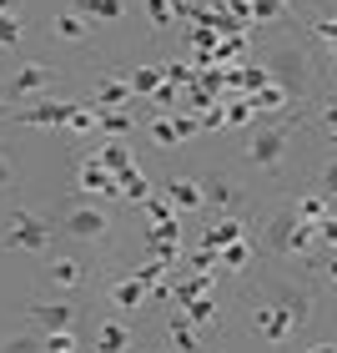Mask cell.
Listing matches in <instances>:
<instances>
[{"label":"cell","mask_w":337,"mask_h":353,"mask_svg":"<svg viewBox=\"0 0 337 353\" xmlns=\"http://www.w3.org/2000/svg\"><path fill=\"white\" fill-rule=\"evenodd\" d=\"M76 187H81V192H106V197H116V176H111L101 162H96V157L76 167Z\"/></svg>","instance_id":"cell-16"},{"label":"cell","mask_w":337,"mask_h":353,"mask_svg":"<svg viewBox=\"0 0 337 353\" xmlns=\"http://www.w3.org/2000/svg\"><path fill=\"white\" fill-rule=\"evenodd\" d=\"M15 187H21V162L0 147V192H15Z\"/></svg>","instance_id":"cell-34"},{"label":"cell","mask_w":337,"mask_h":353,"mask_svg":"<svg viewBox=\"0 0 337 353\" xmlns=\"http://www.w3.org/2000/svg\"><path fill=\"white\" fill-rule=\"evenodd\" d=\"M76 15L86 26H101V21H121L126 15V0H76Z\"/></svg>","instance_id":"cell-18"},{"label":"cell","mask_w":337,"mask_h":353,"mask_svg":"<svg viewBox=\"0 0 337 353\" xmlns=\"http://www.w3.org/2000/svg\"><path fill=\"white\" fill-rule=\"evenodd\" d=\"M116 197H131V202H146V197H151V182L141 176V167H136V162L116 172Z\"/></svg>","instance_id":"cell-21"},{"label":"cell","mask_w":337,"mask_h":353,"mask_svg":"<svg viewBox=\"0 0 337 353\" xmlns=\"http://www.w3.org/2000/svg\"><path fill=\"white\" fill-rule=\"evenodd\" d=\"M71 111H76V101H36V106H25V111H15V121L21 126H66L71 121Z\"/></svg>","instance_id":"cell-11"},{"label":"cell","mask_w":337,"mask_h":353,"mask_svg":"<svg viewBox=\"0 0 337 353\" xmlns=\"http://www.w3.org/2000/svg\"><path fill=\"white\" fill-rule=\"evenodd\" d=\"M6 111H10V106H6V101H0V117H6Z\"/></svg>","instance_id":"cell-49"},{"label":"cell","mask_w":337,"mask_h":353,"mask_svg":"<svg viewBox=\"0 0 337 353\" xmlns=\"http://www.w3.org/2000/svg\"><path fill=\"white\" fill-rule=\"evenodd\" d=\"M262 243H267V252H277V258H317L312 222H302L292 207H287V212H277V217H267Z\"/></svg>","instance_id":"cell-1"},{"label":"cell","mask_w":337,"mask_h":353,"mask_svg":"<svg viewBox=\"0 0 337 353\" xmlns=\"http://www.w3.org/2000/svg\"><path fill=\"white\" fill-rule=\"evenodd\" d=\"M327 126H337V101H332V106H327Z\"/></svg>","instance_id":"cell-45"},{"label":"cell","mask_w":337,"mask_h":353,"mask_svg":"<svg viewBox=\"0 0 337 353\" xmlns=\"http://www.w3.org/2000/svg\"><path fill=\"white\" fill-rule=\"evenodd\" d=\"M106 298H111V308H116V313H136V308H146L151 288L131 272V278H116V283H111V293H106Z\"/></svg>","instance_id":"cell-12"},{"label":"cell","mask_w":337,"mask_h":353,"mask_svg":"<svg viewBox=\"0 0 337 353\" xmlns=\"http://www.w3.org/2000/svg\"><path fill=\"white\" fill-rule=\"evenodd\" d=\"M45 353H76L81 348V339H76V328H61V333H41Z\"/></svg>","instance_id":"cell-32"},{"label":"cell","mask_w":337,"mask_h":353,"mask_svg":"<svg viewBox=\"0 0 337 353\" xmlns=\"http://www.w3.org/2000/svg\"><path fill=\"white\" fill-rule=\"evenodd\" d=\"M162 202L171 207V212H206V202H202V187H197V176H166L162 182Z\"/></svg>","instance_id":"cell-7"},{"label":"cell","mask_w":337,"mask_h":353,"mask_svg":"<svg viewBox=\"0 0 337 353\" xmlns=\"http://www.w3.org/2000/svg\"><path fill=\"white\" fill-rule=\"evenodd\" d=\"M217 268H227V272H247V268H252V243H247V237L227 243V248L217 252Z\"/></svg>","instance_id":"cell-23"},{"label":"cell","mask_w":337,"mask_h":353,"mask_svg":"<svg viewBox=\"0 0 337 353\" xmlns=\"http://www.w3.org/2000/svg\"><path fill=\"white\" fill-rule=\"evenodd\" d=\"M237 237H247V228H242V217H221V222H212V228H206V237H202V248H212V252H221L227 243H237Z\"/></svg>","instance_id":"cell-20"},{"label":"cell","mask_w":337,"mask_h":353,"mask_svg":"<svg viewBox=\"0 0 337 353\" xmlns=\"http://www.w3.org/2000/svg\"><path fill=\"white\" fill-rule=\"evenodd\" d=\"M166 353H202V339H197V328H191L186 318H171V328H166Z\"/></svg>","instance_id":"cell-22"},{"label":"cell","mask_w":337,"mask_h":353,"mask_svg":"<svg viewBox=\"0 0 337 353\" xmlns=\"http://www.w3.org/2000/svg\"><path fill=\"white\" fill-rule=\"evenodd\" d=\"M0 353H45V343H41V333H6Z\"/></svg>","instance_id":"cell-29"},{"label":"cell","mask_w":337,"mask_h":353,"mask_svg":"<svg viewBox=\"0 0 337 353\" xmlns=\"http://www.w3.org/2000/svg\"><path fill=\"white\" fill-rule=\"evenodd\" d=\"M162 353H166V348H162Z\"/></svg>","instance_id":"cell-50"},{"label":"cell","mask_w":337,"mask_h":353,"mask_svg":"<svg viewBox=\"0 0 337 353\" xmlns=\"http://www.w3.org/2000/svg\"><path fill=\"white\" fill-rule=\"evenodd\" d=\"M327 141H332V147H337V126H327Z\"/></svg>","instance_id":"cell-47"},{"label":"cell","mask_w":337,"mask_h":353,"mask_svg":"<svg viewBox=\"0 0 337 353\" xmlns=\"http://www.w3.org/2000/svg\"><path fill=\"white\" fill-rule=\"evenodd\" d=\"M146 15H151V26H156V30H166V26L176 21V10L166 6V0H146Z\"/></svg>","instance_id":"cell-38"},{"label":"cell","mask_w":337,"mask_h":353,"mask_svg":"<svg viewBox=\"0 0 337 353\" xmlns=\"http://www.w3.org/2000/svg\"><path fill=\"white\" fill-rule=\"evenodd\" d=\"M287 10H292V0H247V21H262V26L282 21Z\"/></svg>","instance_id":"cell-27"},{"label":"cell","mask_w":337,"mask_h":353,"mask_svg":"<svg viewBox=\"0 0 337 353\" xmlns=\"http://www.w3.org/2000/svg\"><path fill=\"white\" fill-rule=\"evenodd\" d=\"M323 272H327V283H337V252H323Z\"/></svg>","instance_id":"cell-41"},{"label":"cell","mask_w":337,"mask_h":353,"mask_svg":"<svg viewBox=\"0 0 337 353\" xmlns=\"http://www.w3.org/2000/svg\"><path fill=\"white\" fill-rule=\"evenodd\" d=\"M0 46H6V51H15V46H21V21H15V15H6V10H0Z\"/></svg>","instance_id":"cell-36"},{"label":"cell","mask_w":337,"mask_h":353,"mask_svg":"<svg viewBox=\"0 0 337 353\" xmlns=\"http://www.w3.org/2000/svg\"><path fill=\"white\" fill-rule=\"evenodd\" d=\"M51 86H56V71L45 66V61H25V66L10 76V96H41Z\"/></svg>","instance_id":"cell-9"},{"label":"cell","mask_w":337,"mask_h":353,"mask_svg":"<svg viewBox=\"0 0 337 353\" xmlns=\"http://www.w3.org/2000/svg\"><path fill=\"white\" fill-rule=\"evenodd\" d=\"M61 232L76 237V243H101V237H111V212L106 207H71L66 217H61Z\"/></svg>","instance_id":"cell-4"},{"label":"cell","mask_w":337,"mask_h":353,"mask_svg":"<svg viewBox=\"0 0 337 353\" xmlns=\"http://www.w3.org/2000/svg\"><path fill=\"white\" fill-rule=\"evenodd\" d=\"M51 30H56V41H66V46H76V41H86V36H91V26H86L76 10L56 15V21H51Z\"/></svg>","instance_id":"cell-25"},{"label":"cell","mask_w":337,"mask_h":353,"mask_svg":"<svg viewBox=\"0 0 337 353\" xmlns=\"http://www.w3.org/2000/svg\"><path fill=\"white\" fill-rule=\"evenodd\" d=\"M45 278H51L61 293H76V288H86L91 268H86V258H45Z\"/></svg>","instance_id":"cell-10"},{"label":"cell","mask_w":337,"mask_h":353,"mask_svg":"<svg viewBox=\"0 0 337 353\" xmlns=\"http://www.w3.org/2000/svg\"><path fill=\"white\" fill-rule=\"evenodd\" d=\"M197 187H202V202L212 207L217 217H237V212H242V202H247V197H242V187H237L227 172H212V176H202Z\"/></svg>","instance_id":"cell-5"},{"label":"cell","mask_w":337,"mask_h":353,"mask_svg":"<svg viewBox=\"0 0 337 353\" xmlns=\"http://www.w3.org/2000/svg\"><path fill=\"white\" fill-rule=\"evenodd\" d=\"M202 126H197V117H156L151 121V141L156 147H182L186 137H197Z\"/></svg>","instance_id":"cell-13"},{"label":"cell","mask_w":337,"mask_h":353,"mask_svg":"<svg viewBox=\"0 0 337 353\" xmlns=\"http://www.w3.org/2000/svg\"><path fill=\"white\" fill-rule=\"evenodd\" d=\"M131 328L121 323V318H106L101 328H96V353H131Z\"/></svg>","instance_id":"cell-14"},{"label":"cell","mask_w":337,"mask_h":353,"mask_svg":"<svg viewBox=\"0 0 337 353\" xmlns=\"http://www.w3.org/2000/svg\"><path fill=\"white\" fill-rule=\"evenodd\" d=\"M96 111V106H91ZM96 126H101V132H111V137H126V132H131V111H96Z\"/></svg>","instance_id":"cell-28"},{"label":"cell","mask_w":337,"mask_h":353,"mask_svg":"<svg viewBox=\"0 0 337 353\" xmlns=\"http://www.w3.org/2000/svg\"><path fill=\"white\" fill-rule=\"evenodd\" d=\"M186 258H191V272H202V278L217 272V252L212 248H197V252H186Z\"/></svg>","instance_id":"cell-37"},{"label":"cell","mask_w":337,"mask_h":353,"mask_svg":"<svg viewBox=\"0 0 337 353\" xmlns=\"http://www.w3.org/2000/svg\"><path fill=\"white\" fill-rule=\"evenodd\" d=\"M292 212H297L302 222H317V217H327L332 207H327V197H317V192H307V197H297V202H292Z\"/></svg>","instance_id":"cell-31"},{"label":"cell","mask_w":337,"mask_h":353,"mask_svg":"<svg viewBox=\"0 0 337 353\" xmlns=\"http://www.w3.org/2000/svg\"><path fill=\"white\" fill-rule=\"evenodd\" d=\"M327 46H332V61H337V36H332V41H327Z\"/></svg>","instance_id":"cell-48"},{"label":"cell","mask_w":337,"mask_h":353,"mask_svg":"<svg viewBox=\"0 0 337 353\" xmlns=\"http://www.w3.org/2000/svg\"><path fill=\"white\" fill-rule=\"evenodd\" d=\"M96 162H101L111 176H116L121 167H131V152H126V141H121V137H111V141H101V147H96Z\"/></svg>","instance_id":"cell-24"},{"label":"cell","mask_w":337,"mask_h":353,"mask_svg":"<svg viewBox=\"0 0 337 353\" xmlns=\"http://www.w3.org/2000/svg\"><path fill=\"white\" fill-rule=\"evenodd\" d=\"M323 192H327V197H337V157L323 167Z\"/></svg>","instance_id":"cell-40"},{"label":"cell","mask_w":337,"mask_h":353,"mask_svg":"<svg viewBox=\"0 0 337 353\" xmlns=\"http://www.w3.org/2000/svg\"><path fill=\"white\" fill-rule=\"evenodd\" d=\"M292 328H297V318L287 313L277 298H267V303H257V308H252V333H257V339H267V343H282Z\"/></svg>","instance_id":"cell-6"},{"label":"cell","mask_w":337,"mask_h":353,"mask_svg":"<svg viewBox=\"0 0 337 353\" xmlns=\"http://www.w3.org/2000/svg\"><path fill=\"white\" fill-rule=\"evenodd\" d=\"M287 152H292V132H287V126H257L242 141V157L257 172H282Z\"/></svg>","instance_id":"cell-3"},{"label":"cell","mask_w":337,"mask_h":353,"mask_svg":"<svg viewBox=\"0 0 337 353\" xmlns=\"http://www.w3.org/2000/svg\"><path fill=\"white\" fill-rule=\"evenodd\" d=\"M247 106H252V117H272V111H287V106H292V96H287L277 81H267L262 91L247 96Z\"/></svg>","instance_id":"cell-17"},{"label":"cell","mask_w":337,"mask_h":353,"mask_svg":"<svg viewBox=\"0 0 337 353\" xmlns=\"http://www.w3.org/2000/svg\"><path fill=\"white\" fill-rule=\"evenodd\" d=\"M166 6H171L176 15H182V10H191V0H166Z\"/></svg>","instance_id":"cell-44"},{"label":"cell","mask_w":337,"mask_h":353,"mask_svg":"<svg viewBox=\"0 0 337 353\" xmlns=\"http://www.w3.org/2000/svg\"><path fill=\"white\" fill-rule=\"evenodd\" d=\"M166 268H171V263H162V258H146V263L136 268V278L146 283V288H162V283H166Z\"/></svg>","instance_id":"cell-35"},{"label":"cell","mask_w":337,"mask_h":353,"mask_svg":"<svg viewBox=\"0 0 337 353\" xmlns=\"http://www.w3.org/2000/svg\"><path fill=\"white\" fill-rule=\"evenodd\" d=\"M307 6H312L317 15H337V0H307Z\"/></svg>","instance_id":"cell-42"},{"label":"cell","mask_w":337,"mask_h":353,"mask_svg":"<svg viewBox=\"0 0 337 353\" xmlns=\"http://www.w3.org/2000/svg\"><path fill=\"white\" fill-rule=\"evenodd\" d=\"M0 243L15 248V252H51V217H41V212H10L6 222H0Z\"/></svg>","instance_id":"cell-2"},{"label":"cell","mask_w":337,"mask_h":353,"mask_svg":"<svg viewBox=\"0 0 337 353\" xmlns=\"http://www.w3.org/2000/svg\"><path fill=\"white\" fill-rule=\"evenodd\" d=\"M182 318L186 323H217V298L212 293H182Z\"/></svg>","instance_id":"cell-19"},{"label":"cell","mask_w":337,"mask_h":353,"mask_svg":"<svg viewBox=\"0 0 337 353\" xmlns=\"http://www.w3.org/2000/svg\"><path fill=\"white\" fill-rule=\"evenodd\" d=\"M166 81V66H136L131 76H126V86H131V96H151L156 86Z\"/></svg>","instance_id":"cell-26"},{"label":"cell","mask_w":337,"mask_h":353,"mask_svg":"<svg viewBox=\"0 0 337 353\" xmlns=\"http://www.w3.org/2000/svg\"><path fill=\"white\" fill-rule=\"evenodd\" d=\"M0 10H6V15H10V10H15V0H0Z\"/></svg>","instance_id":"cell-46"},{"label":"cell","mask_w":337,"mask_h":353,"mask_svg":"<svg viewBox=\"0 0 337 353\" xmlns=\"http://www.w3.org/2000/svg\"><path fill=\"white\" fill-rule=\"evenodd\" d=\"M151 101H156V106H176V86H171V81H162V86L151 91Z\"/></svg>","instance_id":"cell-39"},{"label":"cell","mask_w":337,"mask_h":353,"mask_svg":"<svg viewBox=\"0 0 337 353\" xmlns=\"http://www.w3.org/2000/svg\"><path fill=\"white\" fill-rule=\"evenodd\" d=\"M25 313L36 318V323H41L45 333L76 328V318H81V308H76V303H56V298H51V303H41V298H36V303H25Z\"/></svg>","instance_id":"cell-8"},{"label":"cell","mask_w":337,"mask_h":353,"mask_svg":"<svg viewBox=\"0 0 337 353\" xmlns=\"http://www.w3.org/2000/svg\"><path fill=\"white\" fill-rule=\"evenodd\" d=\"M302 353H337V343H332V339H323V343H307Z\"/></svg>","instance_id":"cell-43"},{"label":"cell","mask_w":337,"mask_h":353,"mask_svg":"<svg viewBox=\"0 0 337 353\" xmlns=\"http://www.w3.org/2000/svg\"><path fill=\"white\" fill-rule=\"evenodd\" d=\"M131 106V86H126V76H106V81H96V111H121Z\"/></svg>","instance_id":"cell-15"},{"label":"cell","mask_w":337,"mask_h":353,"mask_svg":"<svg viewBox=\"0 0 337 353\" xmlns=\"http://www.w3.org/2000/svg\"><path fill=\"white\" fill-rule=\"evenodd\" d=\"M312 243H323L327 252H337V212H327V217L312 222Z\"/></svg>","instance_id":"cell-33"},{"label":"cell","mask_w":337,"mask_h":353,"mask_svg":"<svg viewBox=\"0 0 337 353\" xmlns=\"http://www.w3.org/2000/svg\"><path fill=\"white\" fill-rule=\"evenodd\" d=\"M221 121L227 126H252V106H247V96H227V106H221Z\"/></svg>","instance_id":"cell-30"}]
</instances>
